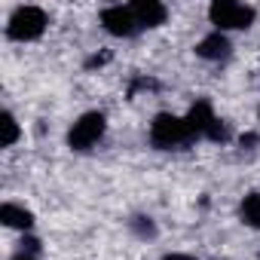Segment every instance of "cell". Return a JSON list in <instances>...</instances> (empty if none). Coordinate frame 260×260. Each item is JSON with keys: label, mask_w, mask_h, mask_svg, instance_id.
I'll list each match as a JSON object with an SVG mask.
<instances>
[{"label": "cell", "mask_w": 260, "mask_h": 260, "mask_svg": "<svg viewBox=\"0 0 260 260\" xmlns=\"http://www.w3.org/2000/svg\"><path fill=\"white\" fill-rule=\"evenodd\" d=\"M257 119H260V107H257Z\"/></svg>", "instance_id": "9a60e30c"}, {"label": "cell", "mask_w": 260, "mask_h": 260, "mask_svg": "<svg viewBox=\"0 0 260 260\" xmlns=\"http://www.w3.org/2000/svg\"><path fill=\"white\" fill-rule=\"evenodd\" d=\"M147 135H150V144L156 150H178V147H187V144L196 141V135L187 125V116H178V113H169V110L156 113L150 119Z\"/></svg>", "instance_id": "6da1fadb"}, {"label": "cell", "mask_w": 260, "mask_h": 260, "mask_svg": "<svg viewBox=\"0 0 260 260\" xmlns=\"http://www.w3.org/2000/svg\"><path fill=\"white\" fill-rule=\"evenodd\" d=\"M19 141H22V125H19L13 110H4V113H0V144H4V147H16Z\"/></svg>", "instance_id": "8fae6325"}, {"label": "cell", "mask_w": 260, "mask_h": 260, "mask_svg": "<svg viewBox=\"0 0 260 260\" xmlns=\"http://www.w3.org/2000/svg\"><path fill=\"white\" fill-rule=\"evenodd\" d=\"M0 223L10 226V230H19L25 236V233L34 230V214L25 205H19V202H4L0 205Z\"/></svg>", "instance_id": "9c48e42d"}, {"label": "cell", "mask_w": 260, "mask_h": 260, "mask_svg": "<svg viewBox=\"0 0 260 260\" xmlns=\"http://www.w3.org/2000/svg\"><path fill=\"white\" fill-rule=\"evenodd\" d=\"M104 135H107V116L101 110H86L68 128V147L74 153H89L104 141Z\"/></svg>", "instance_id": "7a4b0ae2"}, {"label": "cell", "mask_w": 260, "mask_h": 260, "mask_svg": "<svg viewBox=\"0 0 260 260\" xmlns=\"http://www.w3.org/2000/svg\"><path fill=\"white\" fill-rule=\"evenodd\" d=\"M196 55L202 61H226L233 55V43H230V34H220V31H208L199 43H196Z\"/></svg>", "instance_id": "ba28073f"}, {"label": "cell", "mask_w": 260, "mask_h": 260, "mask_svg": "<svg viewBox=\"0 0 260 260\" xmlns=\"http://www.w3.org/2000/svg\"><path fill=\"white\" fill-rule=\"evenodd\" d=\"M10 260H37V257H31V254H25V251H19L16 257H10Z\"/></svg>", "instance_id": "5bb4252c"}, {"label": "cell", "mask_w": 260, "mask_h": 260, "mask_svg": "<svg viewBox=\"0 0 260 260\" xmlns=\"http://www.w3.org/2000/svg\"><path fill=\"white\" fill-rule=\"evenodd\" d=\"M128 230H132L138 239H144V242L156 239V223H153V217H144V214H138V217L128 220Z\"/></svg>", "instance_id": "7c38bea8"}, {"label": "cell", "mask_w": 260, "mask_h": 260, "mask_svg": "<svg viewBox=\"0 0 260 260\" xmlns=\"http://www.w3.org/2000/svg\"><path fill=\"white\" fill-rule=\"evenodd\" d=\"M239 220L248 230H260V190L242 196V202H239Z\"/></svg>", "instance_id": "30bf717a"}, {"label": "cell", "mask_w": 260, "mask_h": 260, "mask_svg": "<svg viewBox=\"0 0 260 260\" xmlns=\"http://www.w3.org/2000/svg\"><path fill=\"white\" fill-rule=\"evenodd\" d=\"M211 31L230 34V31H248L257 22V10L251 4H236V0H214L208 7Z\"/></svg>", "instance_id": "277c9868"}, {"label": "cell", "mask_w": 260, "mask_h": 260, "mask_svg": "<svg viewBox=\"0 0 260 260\" xmlns=\"http://www.w3.org/2000/svg\"><path fill=\"white\" fill-rule=\"evenodd\" d=\"M98 22H101V28H104L110 37H122V40L135 37V34L141 31V28H138V22H135V16H132V7H128V4L104 7V10L98 13Z\"/></svg>", "instance_id": "8992f818"}, {"label": "cell", "mask_w": 260, "mask_h": 260, "mask_svg": "<svg viewBox=\"0 0 260 260\" xmlns=\"http://www.w3.org/2000/svg\"><path fill=\"white\" fill-rule=\"evenodd\" d=\"M46 28H49L46 10L28 4V7H16V10H13V16H10L4 34H7V40H13V43H34V40H40V37L46 34Z\"/></svg>", "instance_id": "3957f363"}, {"label": "cell", "mask_w": 260, "mask_h": 260, "mask_svg": "<svg viewBox=\"0 0 260 260\" xmlns=\"http://www.w3.org/2000/svg\"><path fill=\"white\" fill-rule=\"evenodd\" d=\"M187 125H190V132L196 135V141H199V138H205V141H211V144H226V141H230L226 122L214 113L211 101H205V98H199V101L187 110Z\"/></svg>", "instance_id": "5b68a950"}, {"label": "cell", "mask_w": 260, "mask_h": 260, "mask_svg": "<svg viewBox=\"0 0 260 260\" xmlns=\"http://www.w3.org/2000/svg\"><path fill=\"white\" fill-rule=\"evenodd\" d=\"M128 7H132V16L141 31H153V28L166 25V19H169V7L159 4V0H135Z\"/></svg>", "instance_id": "52a82bcc"}, {"label": "cell", "mask_w": 260, "mask_h": 260, "mask_svg": "<svg viewBox=\"0 0 260 260\" xmlns=\"http://www.w3.org/2000/svg\"><path fill=\"white\" fill-rule=\"evenodd\" d=\"M162 260H199L196 254H184V251H172V254H166Z\"/></svg>", "instance_id": "4fadbf2b"}]
</instances>
